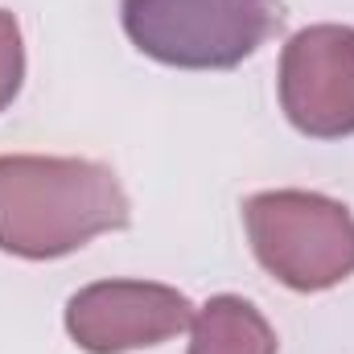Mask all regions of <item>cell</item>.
Listing matches in <instances>:
<instances>
[{"mask_svg":"<svg viewBox=\"0 0 354 354\" xmlns=\"http://www.w3.org/2000/svg\"><path fill=\"white\" fill-rule=\"evenodd\" d=\"M189 326V354H276L272 326L243 297H214Z\"/></svg>","mask_w":354,"mask_h":354,"instance_id":"6","label":"cell"},{"mask_svg":"<svg viewBox=\"0 0 354 354\" xmlns=\"http://www.w3.org/2000/svg\"><path fill=\"white\" fill-rule=\"evenodd\" d=\"M280 25V0H124L132 46L181 71H231Z\"/></svg>","mask_w":354,"mask_h":354,"instance_id":"2","label":"cell"},{"mask_svg":"<svg viewBox=\"0 0 354 354\" xmlns=\"http://www.w3.org/2000/svg\"><path fill=\"white\" fill-rule=\"evenodd\" d=\"M21 75H25L21 29H17V17L0 8V111L17 99V91H21Z\"/></svg>","mask_w":354,"mask_h":354,"instance_id":"7","label":"cell"},{"mask_svg":"<svg viewBox=\"0 0 354 354\" xmlns=\"http://www.w3.org/2000/svg\"><path fill=\"white\" fill-rule=\"evenodd\" d=\"M280 107L297 132L334 140L354 132V29H301L280 54Z\"/></svg>","mask_w":354,"mask_h":354,"instance_id":"4","label":"cell"},{"mask_svg":"<svg viewBox=\"0 0 354 354\" xmlns=\"http://www.w3.org/2000/svg\"><path fill=\"white\" fill-rule=\"evenodd\" d=\"M194 322V305L169 284L103 280L71 297L66 330L91 354H124L157 346Z\"/></svg>","mask_w":354,"mask_h":354,"instance_id":"5","label":"cell"},{"mask_svg":"<svg viewBox=\"0 0 354 354\" xmlns=\"http://www.w3.org/2000/svg\"><path fill=\"white\" fill-rule=\"evenodd\" d=\"M260 264L297 292H322L354 272V218L334 198L272 189L243 202Z\"/></svg>","mask_w":354,"mask_h":354,"instance_id":"3","label":"cell"},{"mask_svg":"<svg viewBox=\"0 0 354 354\" xmlns=\"http://www.w3.org/2000/svg\"><path fill=\"white\" fill-rule=\"evenodd\" d=\"M115 174L79 157H0V252L58 260L103 231L128 227Z\"/></svg>","mask_w":354,"mask_h":354,"instance_id":"1","label":"cell"}]
</instances>
